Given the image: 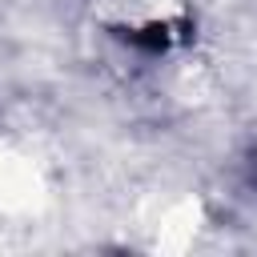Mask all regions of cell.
Masks as SVG:
<instances>
[{
    "mask_svg": "<svg viewBox=\"0 0 257 257\" xmlns=\"http://www.w3.org/2000/svg\"><path fill=\"white\" fill-rule=\"evenodd\" d=\"M245 169H249V185L257 189V149L249 153V161H245Z\"/></svg>",
    "mask_w": 257,
    "mask_h": 257,
    "instance_id": "obj_1",
    "label": "cell"
}]
</instances>
